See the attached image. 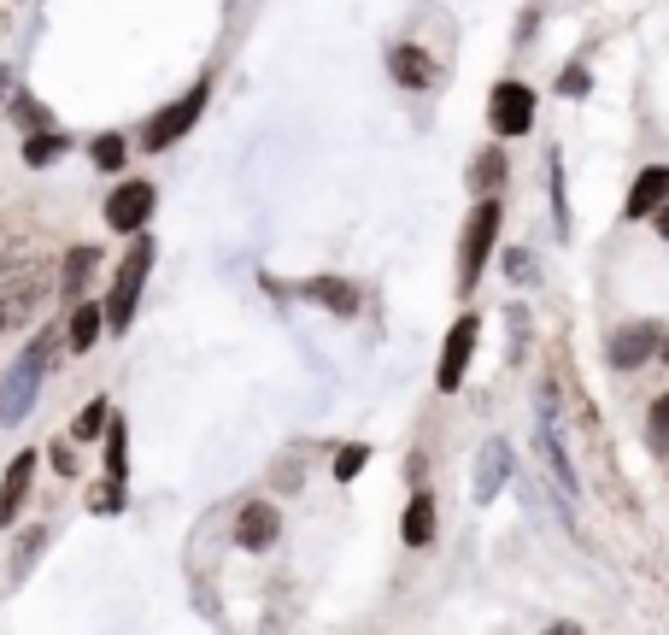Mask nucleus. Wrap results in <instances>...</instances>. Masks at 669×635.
I'll return each instance as SVG.
<instances>
[{
	"label": "nucleus",
	"instance_id": "obj_30",
	"mask_svg": "<svg viewBox=\"0 0 669 635\" xmlns=\"http://www.w3.org/2000/svg\"><path fill=\"white\" fill-rule=\"evenodd\" d=\"M53 471H65V476L77 471V459H71V447H65V441H53Z\"/></svg>",
	"mask_w": 669,
	"mask_h": 635
},
{
	"label": "nucleus",
	"instance_id": "obj_10",
	"mask_svg": "<svg viewBox=\"0 0 669 635\" xmlns=\"http://www.w3.org/2000/svg\"><path fill=\"white\" fill-rule=\"evenodd\" d=\"M276 536H282V512H276L270 500H253V507H241L236 541L247 547V553H265V547H276Z\"/></svg>",
	"mask_w": 669,
	"mask_h": 635
},
{
	"label": "nucleus",
	"instance_id": "obj_21",
	"mask_svg": "<svg viewBox=\"0 0 669 635\" xmlns=\"http://www.w3.org/2000/svg\"><path fill=\"white\" fill-rule=\"evenodd\" d=\"M106 418H112V407H106V400H89V407L77 412V424H71V436H77V441H94L100 429H106Z\"/></svg>",
	"mask_w": 669,
	"mask_h": 635
},
{
	"label": "nucleus",
	"instance_id": "obj_15",
	"mask_svg": "<svg viewBox=\"0 0 669 635\" xmlns=\"http://www.w3.org/2000/svg\"><path fill=\"white\" fill-rule=\"evenodd\" d=\"M305 295H312L324 312H335V318H353L358 312V288L341 283V277H312V283H305Z\"/></svg>",
	"mask_w": 669,
	"mask_h": 635
},
{
	"label": "nucleus",
	"instance_id": "obj_26",
	"mask_svg": "<svg viewBox=\"0 0 669 635\" xmlns=\"http://www.w3.org/2000/svg\"><path fill=\"white\" fill-rule=\"evenodd\" d=\"M546 171H552V212H558V229L570 236V207H564V171H558V153L546 159Z\"/></svg>",
	"mask_w": 669,
	"mask_h": 635
},
{
	"label": "nucleus",
	"instance_id": "obj_19",
	"mask_svg": "<svg viewBox=\"0 0 669 635\" xmlns=\"http://www.w3.org/2000/svg\"><path fill=\"white\" fill-rule=\"evenodd\" d=\"M129 471V436H124V418H106V476L124 483Z\"/></svg>",
	"mask_w": 669,
	"mask_h": 635
},
{
	"label": "nucleus",
	"instance_id": "obj_3",
	"mask_svg": "<svg viewBox=\"0 0 669 635\" xmlns=\"http://www.w3.org/2000/svg\"><path fill=\"white\" fill-rule=\"evenodd\" d=\"M500 200L482 195L476 200V212H470V224H464V241H458V288L470 295L476 277H482V265H488V253H493V241H500Z\"/></svg>",
	"mask_w": 669,
	"mask_h": 635
},
{
	"label": "nucleus",
	"instance_id": "obj_27",
	"mask_svg": "<svg viewBox=\"0 0 669 635\" xmlns=\"http://www.w3.org/2000/svg\"><path fill=\"white\" fill-rule=\"evenodd\" d=\"M646 436H652V447H669V395L652 400V424H646Z\"/></svg>",
	"mask_w": 669,
	"mask_h": 635
},
{
	"label": "nucleus",
	"instance_id": "obj_14",
	"mask_svg": "<svg viewBox=\"0 0 669 635\" xmlns=\"http://www.w3.org/2000/svg\"><path fill=\"white\" fill-rule=\"evenodd\" d=\"M100 324H106V307H100V300H77V312H71V324H65V348L89 353L100 341Z\"/></svg>",
	"mask_w": 669,
	"mask_h": 635
},
{
	"label": "nucleus",
	"instance_id": "obj_17",
	"mask_svg": "<svg viewBox=\"0 0 669 635\" xmlns=\"http://www.w3.org/2000/svg\"><path fill=\"white\" fill-rule=\"evenodd\" d=\"M470 189H482V195L505 189V153L500 148H482V153L470 159Z\"/></svg>",
	"mask_w": 669,
	"mask_h": 635
},
{
	"label": "nucleus",
	"instance_id": "obj_16",
	"mask_svg": "<svg viewBox=\"0 0 669 635\" xmlns=\"http://www.w3.org/2000/svg\"><path fill=\"white\" fill-rule=\"evenodd\" d=\"M400 536H405V547H429V541H434V495H424V488H417V495L405 500Z\"/></svg>",
	"mask_w": 669,
	"mask_h": 635
},
{
	"label": "nucleus",
	"instance_id": "obj_13",
	"mask_svg": "<svg viewBox=\"0 0 669 635\" xmlns=\"http://www.w3.org/2000/svg\"><path fill=\"white\" fill-rule=\"evenodd\" d=\"M388 71H394L400 89H429L434 83V65L424 48H412V41H400V48H388Z\"/></svg>",
	"mask_w": 669,
	"mask_h": 635
},
{
	"label": "nucleus",
	"instance_id": "obj_28",
	"mask_svg": "<svg viewBox=\"0 0 669 635\" xmlns=\"http://www.w3.org/2000/svg\"><path fill=\"white\" fill-rule=\"evenodd\" d=\"M12 112H18V119H24V124H30V129H53V119H48V112H41V107H36V100H30V95H18V100H12Z\"/></svg>",
	"mask_w": 669,
	"mask_h": 635
},
{
	"label": "nucleus",
	"instance_id": "obj_5",
	"mask_svg": "<svg viewBox=\"0 0 669 635\" xmlns=\"http://www.w3.org/2000/svg\"><path fill=\"white\" fill-rule=\"evenodd\" d=\"M488 129L500 141H512L522 136V129H534V89L529 83H493V95H488Z\"/></svg>",
	"mask_w": 669,
	"mask_h": 635
},
{
	"label": "nucleus",
	"instance_id": "obj_9",
	"mask_svg": "<svg viewBox=\"0 0 669 635\" xmlns=\"http://www.w3.org/2000/svg\"><path fill=\"white\" fill-rule=\"evenodd\" d=\"M658 348H664V329L658 324H622L617 336H610V365H617V371H640Z\"/></svg>",
	"mask_w": 669,
	"mask_h": 635
},
{
	"label": "nucleus",
	"instance_id": "obj_12",
	"mask_svg": "<svg viewBox=\"0 0 669 635\" xmlns=\"http://www.w3.org/2000/svg\"><path fill=\"white\" fill-rule=\"evenodd\" d=\"M36 459L41 453H18L7 465V483H0V524H12L18 518V507L30 500V483H36Z\"/></svg>",
	"mask_w": 669,
	"mask_h": 635
},
{
	"label": "nucleus",
	"instance_id": "obj_1",
	"mask_svg": "<svg viewBox=\"0 0 669 635\" xmlns=\"http://www.w3.org/2000/svg\"><path fill=\"white\" fill-rule=\"evenodd\" d=\"M53 353H60V336L53 329H36L30 348H24L18 359L7 365V377H0V424H24L41 395V377H48Z\"/></svg>",
	"mask_w": 669,
	"mask_h": 635
},
{
	"label": "nucleus",
	"instance_id": "obj_25",
	"mask_svg": "<svg viewBox=\"0 0 669 635\" xmlns=\"http://www.w3.org/2000/svg\"><path fill=\"white\" fill-rule=\"evenodd\" d=\"M124 153H129V148H124V136H100V141H94V165H100V171H118V165H124Z\"/></svg>",
	"mask_w": 669,
	"mask_h": 635
},
{
	"label": "nucleus",
	"instance_id": "obj_18",
	"mask_svg": "<svg viewBox=\"0 0 669 635\" xmlns=\"http://www.w3.org/2000/svg\"><path fill=\"white\" fill-rule=\"evenodd\" d=\"M94 259H100L94 248H71V253H65V277H60V295H65V300H77L83 288H89V271H94Z\"/></svg>",
	"mask_w": 669,
	"mask_h": 635
},
{
	"label": "nucleus",
	"instance_id": "obj_7",
	"mask_svg": "<svg viewBox=\"0 0 669 635\" xmlns=\"http://www.w3.org/2000/svg\"><path fill=\"white\" fill-rule=\"evenodd\" d=\"M153 183L148 177H129V183H118V189L106 195V224L118 229V236H136L141 224L153 219Z\"/></svg>",
	"mask_w": 669,
	"mask_h": 635
},
{
	"label": "nucleus",
	"instance_id": "obj_22",
	"mask_svg": "<svg viewBox=\"0 0 669 635\" xmlns=\"http://www.w3.org/2000/svg\"><path fill=\"white\" fill-rule=\"evenodd\" d=\"M365 459H370V447H365V441H346L341 453H335V476H341V483H353V476L365 471Z\"/></svg>",
	"mask_w": 669,
	"mask_h": 635
},
{
	"label": "nucleus",
	"instance_id": "obj_4",
	"mask_svg": "<svg viewBox=\"0 0 669 635\" xmlns=\"http://www.w3.org/2000/svg\"><path fill=\"white\" fill-rule=\"evenodd\" d=\"M206 83H194V89H188V95H177V100H171V107H159L153 112V119H148V129H141V148H148V153H165V148H177V141L188 136V129H194L200 124V112H206Z\"/></svg>",
	"mask_w": 669,
	"mask_h": 635
},
{
	"label": "nucleus",
	"instance_id": "obj_31",
	"mask_svg": "<svg viewBox=\"0 0 669 635\" xmlns=\"http://www.w3.org/2000/svg\"><path fill=\"white\" fill-rule=\"evenodd\" d=\"M652 219H658V224H652V229H658V236H669V200H664L658 212H652Z\"/></svg>",
	"mask_w": 669,
	"mask_h": 635
},
{
	"label": "nucleus",
	"instance_id": "obj_20",
	"mask_svg": "<svg viewBox=\"0 0 669 635\" xmlns=\"http://www.w3.org/2000/svg\"><path fill=\"white\" fill-rule=\"evenodd\" d=\"M65 153V136L60 129H36L30 141H24V165H48V159Z\"/></svg>",
	"mask_w": 669,
	"mask_h": 635
},
{
	"label": "nucleus",
	"instance_id": "obj_6",
	"mask_svg": "<svg viewBox=\"0 0 669 635\" xmlns=\"http://www.w3.org/2000/svg\"><path fill=\"white\" fill-rule=\"evenodd\" d=\"M476 336H482V318L464 312L453 329H446V348H441V371H434V388L441 395H453V388H464V377H470V353H476Z\"/></svg>",
	"mask_w": 669,
	"mask_h": 635
},
{
	"label": "nucleus",
	"instance_id": "obj_11",
	"mask_svg": "<svg viewBox=\"0 0 669 635\" xmlns=\"http://www.w3.org/2000/svg\"><path fill=\"white\" fill-rule=\"evenodd\" d=\"M664 200H669V165H646V171L634 177L629 200H622V212H629V219H652Z\"/></svg>",
	"mask_w": 669,
	"mask_h": 635
},
{
	"label": "nucleus",
	"instance_id": "obj_8",
	"mask_svg": "<svg viewBox=\"0 0 669 635\" xmlns=\"http://www.w3.org/2000/svg\"><path fill=\"white\" fill-rule=\"evenodd\" d=\"M505 476H512V441L493 436L482 447V459H476V476H470V500H476V507H493V500H500Z\"/></svg>",
	"mask_w": 669,
	"mask_h": 635
},
{
	"label": "nucleus",
	"instance_id": "obj_2",
	"mask_svg": "<svg viewBox=\"0 0 669 635\" xmlns=\"http://www.w3.org/2000/svg\"><path fill=\"white\" fill-rule=\"evenodd\" d=\"M148 271H153V236H141V229H136L118 277H112V295H106V329H129L136 300H141V288H148Z\"/></svg>",
	"mask_w": 669,
	"mask_h": 635
},
{
	"label": "nucleus",
	"instance_id": "obj_23",
	"mask_svg": "<svg viewBox=\"0 0 669 635\" xmlns=\"http://www.w3.org/2000/svg\"><path fill=\"white\" fill-rule=\"evenodd\" d=\"M89 512H124V483H112V476H106V483H94L89 488Z\"/></svg>",
	"mask_w": 669,
	"mask_h": 635
},
{
	"label": "nucleus",
	"instance_id": "obj_29",
	"mask_svg": "<svg viewBox=\"0 0 669 635\" xmlns=\"http://www.w3.org/2000/svg\"><path fill=\"white\" fill-rule=\"evenodd\" d=\"M505 277H512V283H534V259L529 253H505Z\"/></svg>",
	"mask_w": 669,
	"mask_h": 635
},
{
	"label": "nucleus",
	"instance_id": "obj_24",
	"mask_svg": "<svg viewBox=\"0 0 669 635\" xmlns=\"http://www.w3.org/2000/svg\"><path fill=\"white\" fill-rule=\"evenodd\" d=\"M588 89H593V83H588V65H564V71H558V95H564V100H581Z\"/></svg>",
	"mask_w": 669,
	"mask_h": 635
}]
</instances>
